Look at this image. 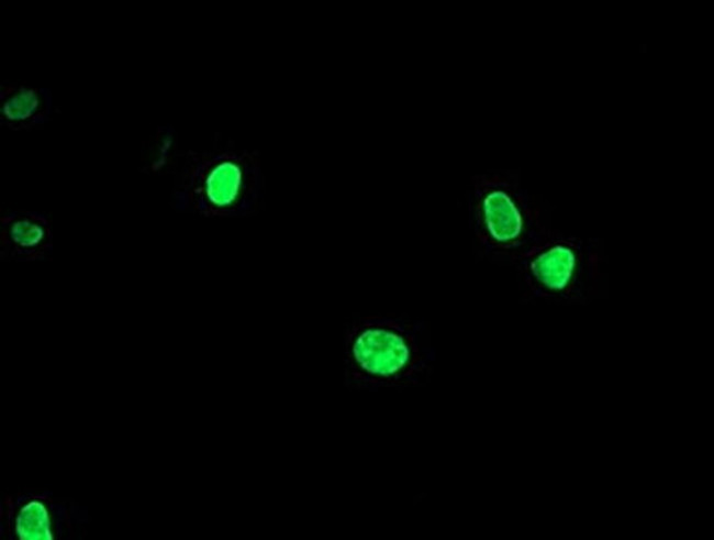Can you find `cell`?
I'll return each instance as SVG.
<instances>
[{
	"mask_svg": "<svg viewBox=\"0 0 714 540\" xmlns=\"http://www.w3.org/2000/svg\"><path fill=\"white\" fill-rule=\"evenodd\" d=\"M435 353L428 322L397 312L355 313L342 330V384L355 393L427 385Z\"/></svg>",
	"mask_w": 714,
	"mask_h": 540,
	"instance_id": "obj_1",
	"label": "cell"
},
{
	"mask_svg": "<svg viewBox=\"0 0 714 540\" xmlns=\"http://www.w3.org/2000/svg\"><path fill=\"white\" fill-rule=\"evenodd\" d=\"M174 210L204 219L243 218L264 209L261 154L216 133L201 150H182L174 170Z\"/></svg>",
	"mask_w": 714,
	"mask_h": 540,
	"instance_id": "obj_2",
	"label": "cell"
},
{
	"mask_svg": "<svg viewBox=\"0 0 714 540\" xmlns=\"http://www.w3.org/2000/svg\"><path fill=\"white\" fill-rule=\"evenodd\" d=\"M467 207L475 255L492 264L513 266L551 229L544 201L523 187L514 170L471 176Z\"/></svg>",
	"mask_w": 714,
	"mask_h": 540,
	"instance_id": "obj_3",
	"label": "cell"
},
{
	"mask_svg": "<svg viewBox=\"0 0 714 540\" xmlns=\"http://www.w3.org/2000/svg\"><path fill=\"white\" fill-rule=\"evenodd\" d=\"M596 240L550 229L513 264L523 302L585 305L603 280Z\"/></svg>",
	"mask_w": 714,
	"mask_h": 540,
	"instance_id": "obj_4",
	"label": "cell"
},
{
	"mask_svg": "<svg viewBox=\"0 0 714 540\" xmlns=\"http://www.w3.org/2000/svg\"><path fill=\"white\" fill-rule=\"evenodd\" d=\"M53 219L43 212L23 209L0 210V260L34 263L53 254Z\"/></svg>",
	"mask_w": 714,
	"mask_h": 540,
	"instance_id": "obj_5",
	"label": "cell"
},
{
	"mask_svg": "<svg viewBox=\"0 0 714 540\" xmlns=\"http://www.w3.org/2000/svg\"><path fill=\"white\" fill-rule=\"evenodd\" d=\"M54 111L48 88L5 79L0 82V125L12 132L43 128Z\"/></svg>",
	"mask_w": 714,
	"mask_h": 540,
	"instance_id": "obj_6",
	"label": "cell"
},
{
	"mask_svg": "<svg viewBox=\"0 0 714 540\" xmlns=\"http://www.w3.org/2000/svg\"><path fill=\"white\" fill-rule=\"evenodd\" d=\"M181 152L175 129L168 125L157 126L143 142L138 170L148 176L172 174Z\"/></svg>",
	"mask_w": 714,
	"mask_h": 540,
	"instance_id": "obj_7",
	"label": "cell"
}]
</instances>
